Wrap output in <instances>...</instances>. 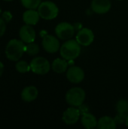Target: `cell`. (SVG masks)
<instances>
[{
  "instance_id": "6da1fadb",
  "label": "cell",
  "mask_w": 128,
  "mask_h": 129,
  "mask_svg": "<svg viewBox=\"0 0 128 129\" xmlns=\"http://www.w3.org/2000/svg\"><path fill=\"white\" fill-rule=\"evenodd\" d=\"M24 52H26V45L21 39L10 40L5 48L6 57L12 61H18Z\"/></svg>"
},
{
  "instance_id": "7a4b0ae2",
  "label": "cell",
  "mask_w": 128,
  "mask_h": 129,
  "mask_svg": "<svg viewBox=\"0 0 128 129\" xmlns=\"http://www.w3.org/2000/svg\"><path fill=\"white\" fill-rule=\"evenodd\" d=\"M81 45L73 39H68L60 48V56L66 60L76 59L81 53Z\"/></svg>"
},
{
  "instance_id": "3957f363",
  "label": "cell",
  "mask_w": 128,
  "mask_h": 129,
  "mask_svg": "<svg viewBox=\"0 0 128 129\" xmlns=\"http://www.w3.org/2000/svg\"><path fill=\"white\" fill-rule=\"evenodd\" d=\"M86 98L84 90L79 87L70 88L66 94L65 99L66 103L71 107H78L82 106Z\"/></svg>"
},
{
  "instance_id": "277c9868",
  "label": "cell",
  "mask_w": 128,
  "mask_h": 129,
  "mask_svg": "<svg viewBox=\"0 0 128 129\" xmlns=\"http://www.w3.org/2000/svg\"><path fill=\"white\" fill-rule=\"evenodd\" d=\"M38 12L40 17L44 20H50L57 17L59 9L55 3L50 1H46L41 2L38 7Z\"/></svg>"
},
{
  "instance_id": "5b68a950",
  "label": "cell",
  "mask_w": 128,
  "mask_h": 129,
  "mask_svg": "<svg viewBox=\"0 0 128 129\" xmlns=\"http://www.w3.org/2000/svg\"><path fill=\"white\" fill-rule=\"evenodd\" d=\"M29 65L31 70L37 75H45L51 70L49 61L42 57H36L33 58Z\"/></svg>"
},
{
  "instance_id": "8992f818",
  "label": "cell",
  "mask_w": 128,
  "mask_h": 129,
  "mask_svg": "<svg viewBox=\"0 0 128 129\" xmlns=\"http://www.w3.org/2000/svg\"><path fill=\"white\" fill-rule=\"evenodd\" d=\"M55 34L58 39L68 40L73 37L75 34V28L69 23L61 22L55 27Z\"/></svg>"
},
{
  "instance_id": "52a82bcc",
  "label": "cell",
  "mask_w": 128,
  "mask_h": 129,
  "mask_svg": "<svg viewBox=\"0 0 128 129\" xmlns=\"http://www.w3.org/2000/svg\"><path fill=\"white\" fill-rule=\"evenodd\" d=\"M66 78L67 79L73 84H78L81 83L84 79V70L76 66L70 67L66 70Z\"/></svg>"
},
{
  "instance_id": "ba28073f",
  "label": "cell",
  "mask_w": 128,
  "mask_h": 129,
  "mask_svg": "<svg viewBox=\"0 0 128 129\" xmlns=\"http://www.w3.org/2000/svg\"><path fill=\"white\" fill-rule=\"evenodd\" d=\"M42 46L45 51L51 54L56 53L60 51V48L59 39L52 35H47L44 36L42 40Z\"/></svg>"
},
{
  "instance_id": "9c48e42d",
  "label": "cell",
  "mask_w": 128,
  "mask_h": 129,
  "mask_svg": "<svg viewBox=\"0 0 128 129\" xmlns=\"http://www.w3.org/2000/svg\"><path fill=\"white\" fill-rule=\"evenodd\" d=\"M94 40V34L91 29L83 28L76 35V41L82 46H89Z\"/></svg>"
},
{
  "instance_id": "30bf717a",
  "label": "cell",
  "mask_w": 128,
  "mask_h": 129,
  "mask_svg": "<svg viewBox=\"0 0 128 129\" xmlns=\"http://www.w3.org/2000/svg\"><path fill=\"white\" fill-rule=\"evenodd\" d=\"M80 110L75 107L67 108L63 113L62 119L66 125L75 124L80 118Z\"/></svg>"
},
{
  "instance_id": "8fae6325",
  "label": "cell",
  "mask_w": 128,
  "mask_h": 129,
  "mask_svg": "<svg viewBox=\"0 0 128 129\" xmlns=\"http://www.w3.org/2000/svg\"><path fill=\"white\" fill-rule=\"evenodd\" d=\"M92 11L97 14H104L111 9L110 0H93L91 5Z\"/></svg>"
},
{
  "instance_id": "7c38bea8",
  "label": "cell",
  "mask_w": 128,
  "mask_h": 129,
  "mask_svg": "<svg viewBox=\"0 0 128 129\" xmlns=\"http://www.w3.org/2000/svg\"><path fill=\"white\" fill-rule=\"evenodd\" d=\"M19 36L20 39L25 43L33 42L35 39V31L31 25L26 24L20 28Z\"/></svg>"
},
{
  "instance_id": "4fadbf2b",
  "label": "cell",
  "mask_w": 128,
  "mask_h": 129,
  "mask_svg": "<svg viewBox=\"0 0 128 129\" xmlns=\"http://www.w3.org/2000/svg\"><path fill=\"white\" fill-rule=\"evenodd\" d=\"M38 94V91L33 85L25 87L21 92V98L23 101L32 102L35 101Z\"/></svg>"
},
{
  "instance_id": "5bb4252c",
  "label": "cell",
  "mask_w": 128,
  "mask_h": 129,
  "mask_svg": "<svg viewBox=\"0 0 128 129\" xmlns=\"http://www.w3.org/2000/svg\"><path fill=\"white\" fill-rule=\"evenodd\" d=\"M39 14L35 9H28L23 14V20L27 25H35L39 20Z\"/></svg>"
},
{
  "instance_id": "9a60e30c",
  "label": "cell",
  "mask_w": 128,
  "mask_h": 129,
  "mask_svg": "<svg viewBox=\"0 0 128 129\" xmlns=\"http://www.w3.org/2000/svg\"><path fill=\"white\" fill-rule=\"evenodd\" d=\"M81 122L82 125L85 128L88 129H93L96 128L97 126V122H98L96 117L90 113H83L81 119Z\"/></svg>"
},
{
  "instance_id": "2e32d148",
  "label": "cell",
  "mask_w": 128,
  "mask_h": 129,
  "mask_svg": "<svg viewBox=\"0 0 128 129\" xmlns=\"http://www.w3.org/2000/svg\"><path fill=\"white\" fill-rule=\"evenodd\" d=\"M117 126V123L115 119L110 116H103L97 122V128L98 129H115Z\"/></svg>"
},
{
  "instance_id": "e0dca14e",
  "label": "cell",
  "mask_w": 128,
  "mask_h": 129,
  "mask_svg": "<svg viewBox=\"0 0 128 129\" xmlns=\"http://www.w3.org/2000/svg\"><path fill=\"white\" fill-rule=\"evenodd\" d=\"M51 68L53 71L57 73H63L66 72L68 69V63L64 58H57L53 61L51 64Z\"/></svg>"
},
{
  "instance_id": "ac0fdd59",
  "label": "cell",
  "mask_w": 128,
  "mask_h": 129,
  "mask_svg": "<svg viewBox=\"0 0 128 129\" xmlns=\"http://www.w3.org/2000/svg\"><path fill=\"white\" fill-rule=\"evenodd\" d=\"M116 110L118 114L127 116L128 115V101L126 99H121L116 104Z\"/></svg>"
},
{
  "instance_id": "d6986e66",
  "label": "cell",
  "mask_w": 128,
  "mask_h": 129,
  "mask_svg": "<svg viewBox=\"0 0 128 129\" xmlns=\"http://www.w3.org/2000/svg\"><path fill=\"white\" fill-rule=\"evenodd\" d=\"M26 52L30 56H35L39 52V47L36 43L30 42L26 45Z\"/></svg>"
},
{
  "instance_id": "ffe728a7",
  "label": "cell",
  "mask_w": 128,
  "mask_h": 129,
  "mask_svg": "<svg viewBox=\"0 0 128 129\" xmlns=\"http://www.w3.org/2000/svg\"><path fill=\"white\" fill-rule=\"evenodd\" d=\"M15 68L16 70L20 73H25L29 72L31 68H30V65L28 64L25 60H20L18 61L16 65H15Z\"/></svg>"
},
{
  "instance_id": "44dd1931",
  "label": "cell",
  "mask_w": 128,
  "mask_h": 129,
  "mask_svg": "<svg viewBox=\"0 0 128 129\" xmlns=\"http://www.w3.org/2000/svg\"><path fill=\"white\" fill-rule=\"evenodd\" d=\"M23 7L28 9H36L41 4V0H20Z\"/></svg>"
},
{
  "instance_id": "7402d4cb",
  "label": "cell",
  "mask_w": 128,
  "mask_h": 129,
  "mask_svg": "<svg viewBox=\"0 0 128 129\" xmlns=\"http://www.w3.org/2000/svg\"><path fill=\"white\" fill-rule=\"evenodd\" d=\"M6 29V23L3 18H0V37H2Z\"/></svg>"
},
{
  "instance_id": "603a6c76",
  "label": "cell",
  "mask_w": 128,
  "mask_h": 129,
  "mask_svg": "<svg viewBox=\"0 0 128 129\" xmlns=\"http://www.w3.org/2000/svg\"><path fill=\"white\" fill-rule=\"evenodd\" d=\"M125 119H126V116L118 114L117 116L115 118V120L117 124H123L125 122Z\"/></svg>"
},
{
  "instance_id": "cb8c5ba5",
  "label": "cell",
  "mask_w": 128,
  "mask_h": 129,
  "mask_svg": "<svg viewBox=\"0 0 128 129\" xmlns=\"http://www.w3.org/2000/svg\"><path fill=\"white\" fill-rule=\"evenodd\" d=\"M2 16H3V19L7 22L10 21L12 18V15H11V12H9V11H5L2 14Z\"/></svg>"
},
{
  "instance_id": "d4e9b609",
  "label": "cell",
  "mask_w": 128,
  "mask_h": 129,
  "mask_svg": "<svg viewBox=\"0 0 128 129\" xmlns=\"http://www.w3.org/2000/svg\"><path fill=\"white\" fill-rule=\"evenodd\" d=\"M3 72H4V64L0 61V76L2 75Z\"/></svg>"
},
{
  "instance_id": "484cf974",
  "label": "cell",
  "mask_w": 128,
  "mask_h": 129,
  "mask_svg": "<svg viewBox=\"0 0 128 129\" xmlns=\"http://www.w3.org/2000/svg\"><path fill=\"white\" fill-rule=\"evenodd\" d=\"M124 124H125V125L126 126H127L128 127V115L126 116V119H125V122H124Z\"/></svg>"
},
{
  "instance_id": "4316f807",
  "label": "cell",
  "mask_w": 128,
  "mask_h": 129,
  "mask_svg": "<svg viewBox=\"0 0 128 129\" xmlns=\"http://www.w3.org/2000/svg\"><path fill=\"white\" fill-rule=\"evenodd\" d=\"M3 1H6V2H11V1H14V0H3Z\"/></svg>"
},
{
  "instance_id": "83f0119b",
  "label": "cell",
  "mask_w": 128,
  "mask_h": 129,
  "mask_svg": "<svg viewBox=\"0 0 128 129\" xmlns=\"http://www.w3.org/2000/svg\"><path fill=\"white\" fill-rule=\"evenodd\" d=\"M1 13H2V9H1V8H0V14H1Z\"/></svg>"
},
{
  "instance_id": "f1b7e54d",
  "label": "cell",
  "mask_w": 128,
  "mask_h": 129,
  "mask_svg": "<svg viewBox=\"0 0 128 129\" xmlns=\"http://www.w3.org/2000/svg\"><path fill=\"white\" fill-rule=\"evenodd\" d=\"M118 1H121V0H118Z\"/></svg>"
}]
</instances>
